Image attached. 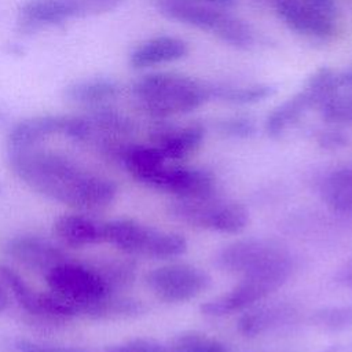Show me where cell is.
Returning a JSON list of instances; mask_svg holds the SVG:
<instances>
[{
    "instance_id": "cell-6",
    "label": "cell",
    "mask_w": 352,
    "mask_h": 352,
    "mask_svg": "<svg viewBox=\"0 0 352 352\" xmlns=\"http://www.w3.org/2000/svg\"><path fill=\"white\" fill-rule=\"evenodd\" d=\"M170 213L191 226L224 234H238L249 221L248 210L241 204L223 201L214 197V192L206 197L179 198L172 204Z\"/></svg>"
},
{
    "instance_id": "cell-20",
    "label": "cell",
    "mask_w": 352,
    "mask_h": 352,
    "mask_svg": "<svg viewBox=\"0 0 352 352\" xmlns=\"http://www.w3.org/2000/svg\"><path fill=\"white\" fill-rule=\"evenodd\" d=\"M320 195L334 212L352 213V168H342L327 175L320 184Z\"/></svg>"
},
{
    "instance_id": "cell-10",
    "label": "cell",
    "mask_w": 352,
    "mask_h": 352,
    "mask_svg": "<svg viewBox=\"0 0 352 352\" xmlns=\"http://www.w3.org/2000/svg\"><path fill=\"white\" fill-rule=\"evenodd\" d=\"M289 254L279 243L263 238L238 239L216 254V265L228 272L248 274Z\"/></svg>"
},
{
    "instance_id": "cell-11",
    "label": "cell",
    "mask_w": 352,
    "mask_h": 352,
    "mask_svg": "<svg viewBox=\"0 0 352 352\" xmlns=\"http://www.w3.org/2000/svg\"><path fill=\"white\" fill-rule=\"evenodd\" d=\"M146 186L168 191L179 198H197L213 194V176L199 168L162 165Z\"/></svg>"
},
{
    "instance_id": "cell-39",
    "label": "cell",
    "mask_w": 352,
    "mask_h": 352,
    "mask_svg": "<svg viewBox=\"0 0 352 352\" xmlns=\"http://www.w3.org/2000/svg\"><path fill=\"white\" fill-rule=\"evenodd\" d=\"M326 352H352V344H348V345H334V346H330Z\"/></svg>"
},
{
    "instance_id": "cell-29",
    "label": "cell",
    "mask_w": 352,
    "mask_h": 352,
    "mask_svg": "<svg viewBox=\"0 0 352 352\" xmlns=\"http://www.w3.org/2000/svg\"><path fill=\"white\" fill-rule=\"evenodd\" d=\"M70 7L73 16L102 14L114 10L124 0H65Z\"/></svg>"
},
{
    "instance_id": "cell-23",
    "label": "cell",
    "mask_w": 352,
    "mask_h": 352,
    "mask_svg": "<svg viewBox=\"0 0 352 352\" xmlns=\"http://www.w3.org/2000/svg\"><path fill=\"white\" fill-rule=\"evenodd\" d=\"M118 91L117 84L110 78H85L74 81L65 89V96L77 103L94 104L113 98Z\"/></svg>"
},
{
    "instance_id": "cell-12",
    "label": "cell",
    "mask_w": 352,
    "mask_h": 352,
    "mask_svg": "<svg viewBox=\"0 0 352 352\" xmlns=\"http://www.w3.org/2000/svg\"><path fill=\"white\" fill-rule=\"evenodd\" d=\"M6 252L22 265L30 270L45 271V274L56 265L67 261L66 253L60 248L47 239L32 235H22L10 239L6 245Z\"/></svg>"
},
{
    "instance_id": "cell-16",
    "label": "cell",
    "mask_w": 352,
    "mask_h": 352,
    "mask_svg": "<svg viewBox=\"0 0 352 352\" xmlns=\"http://www.w3.org/2000/svg\"><path fill=\"white\" fill-rule=\"evenodd\" d=\"M188 52L186 41L177 37L160 36L139 45L129 58V62L136 69L150 67L161 63H168L184 58Z\"/></svg>"
},
{
    "instance_id": "cell-37",
    "label": "cell",
    "mask_w": 352,
    "mask_h": 352,
    "mask_svg": "<svg viewBox=\"0 0 352 352\" xmlns=\"http://www.w3.org/2000/svg\"><path fill=\"white\" fill-rule=\"evenodd\" d=\"M338 80H340V85L352 87V67L345 70L344 73L338 74Z\"/></svg>"
},
{
    "instance_id": "cell-14",
    "label": "cell",
    "mask_w": 352,
    "mask_h": 352,
    "mask_svg": "<svg viewBox=\"0 0 352 352\" xmlns=\"http://www.w3.org/2000/svg\"><path fill=\"white\" fill-rule=\"evenodd\" d=\"M205 129L199 124H191L183 128L161 126L153 131L154 146L161 151L165 160H182L191 154L202 143Z\"/></svg>"
},
{
    "instance_id": "cell-26",
    "label": "cell",
    "mask_w": 352,
    "mask_h": 352,
    "mask_svg": "<svg viewBox=\"0 0 352 352\" xmlns=\"http://www.w3.org/2000/svg\"><path fill=\"white\" fill-rule=\"evenodd\" d=\"M312 322L329 331L352 330V304L320 308L314 312Z\"/></svg>"
},
{
    "instance_id": "cell-2",
    "label": "cell",
    "mask_w": 352,
    "mask_h": 352,
    "mask_svg": "<svg viewBox=\"0 0 352 352\" xmlns=\"http://www.w3.org/2000/svg\"><path fill=\"white\" fill-rule=\"evenodd\" d=\"M133 95L158 118L190 113L210 98L208 85L179 73L146 74L135 82Z\"/></svg>"
},
{
    "instance_id": "cell-8",
    "label": "cell",
    "mask_w": 352,
    "mask_h": 352,
    "mask_svg": "<svg viewBox=\"0 0 352 352\" xmlns=\"http://www.w3.org/2000/svg\"><path fill=\"white\" fill-rule=\"evenodd\" d=\"M146 283L160 300L184 302L202 293L210 276L198 267L177 263L154 268L146 275Z\"/></svg>"
},
{
    "instance_id": "cell-35",
    "label": "cell",
    "mask_w": 352,
    "mask_h": 352,
    "mask_svg": "<svg viewBox=\"0 0 352 352\" xmlns=\"http://www.w3.org/2000/svg\"><path fill=\"white\" fill-rule=\"evenodd\" d=\"M337 278H338V282L344 283L348 287H352V260L340 271Z\"/></svg>"
},
{
    "instance_id": "cell-17",
    "label": "cell",
    "mask_w": 352,
    "mask_h": 352,
    "mask_svg": "<svg viewBox=\"0 0 352 352\" xmlns=\"http://www.w3.org/2000/svg\"><path fill=\"white\" fill-rule=\"evenodd\" d=\"M56 238L72 248H81L103 242L102 224L80 214H63L54 223Z\"/></svg>"
},
{
    "instance_id": "cell-34",
    "label": "cell",
    "mask_w": 352,
    "mask_h": 352,
    "mask_svg": "<svg viewBox=\"0 0 352 352\" xmlns=\"http://www.w3.org/2000/svg\"><path fill=\"white\" fill-rule=\"evenodd\" d=\"M302 1L331 19H334V16L337 15V6L333 0H302Z\"/></svg>"
},
{
    "instance_id": "cell-4",
    "label": "cell",
    "mask_w": 352,
    "mask_h": 352,
    "mask_svg": "<svg viewBox=\"0 0 352 352\" xmlns=\"http://www.w3.org/2000/svg\"><path fill=\"white\" fill-rule=\"evenodd\" d=\"M104 242L135 256L172 258L183 254L187 242L183 235L165 232L131 219H117L102 224Z\"/></svg>"
},
{
    "instance_id": "cell-9",
    "label": "cell",
    "mask_w": 352,
    "mask_h": 352,
    "mask_svg": "<svg viewBox=\"0 0 352 352\" xmlns=\"http://www.w3.org/2000/svg\"><path fill=\"white\" fill-rule=\"evenodd\" d=\"M89 122L77 117L41 116L18 122L8 135L10 150H25L34 147L40 140L51 135H65L84 139L89 135Z\"/></svg>"
},
{
    "instance_id": "cell-28",
    "label": "cell",
    "mask_w": 352,
    "mask_h": 352,
    "mask_svg": "<svg viewBox=\"0 0 352 352\" xmlns=\"http://www.w3.org/2000/svg\"><path fill=\"white\" fill-rule=\"evenodd\" d=\"M323 120L329 122H352V95H334L320 107Z\"/></svg>"
},
{
    "instance_id": "cell-31",
    "label": "cell",
    "mask_w": 352,
    "mask_h": 352,
    "mask_svg": "<svg viewBox=\"0 0 352 352\" xmlns=\"http://www.w3.org/2000/svg\"><path fill=\"white\" fill-rule=\"evenodd\" d=\"M104 352H165V345L148 338H135L110 345Z\"/></svg>"
},
{
    "instance_id": "cell-3",
    "label": "cell",
    "mask_w": 352,
    "mask_h": 352,
    "mask_svg": "<svg viewBox=\"0 0 352 352\" xmlns=\"http://www.w3.org/2000/svg\"><path fill=\"white\" fill-rule=\"evenodd\" d=\"M158 10L166 18L210 32L230 45L246 48L253 41L250 28L221 7L194 0H158Z\"/></svg>"
},
{
    "instance_id": "cell-32",
    "label": "cell",
    "mask_w": 352,
    "mask_h": 352,
    "mask_svg": "<svg viewBox=\"0 0 352 352\" xmlns=\"http://www.w3.org/2000/svg\"><path fill=\"white\" fill-rule=\"evenodd\" d=\"M12 349H14V352H85L81 348L38 344V342H33L29 340H16L12 344Z\"/></svg>"
},
{
    "instance_id": "cell-30",
    "label": "cell",
    "mask_w": 352,
    "mask_h": 352,
    "mask_svg": "<svg viewBox=\"0 0 352 352\" xmlns=\"http://www.w3.org/2000/svg\"><path fill=\"white\" fill-rule=\"evenodd\" d=\"M219 131L230 138H250L256 132L254 122L245 117H232L219 122Z\"/></svg>"
},
{
    "instance_id": "cell-38",
    "label": "cell",
    "mask_w": 352,
    "mask_h": 352,
    "mask_svg": "<svg viewBox=\"0 0 352 352\" xmlns=\"http://www.w3.org/2000/svg\"><path fill=\"white\" fill-rule=\"evenodd\" d=\"M194 1L208 3V4L217 6V7H231V6H234V3H235V0H194Z\"/></svg>"
},
{
    "instance_id": "cell-13",
    "label": "cell",
    "mask_w": 352,
    "mask_h": 352,
    "mask_svg": "<svg viewBox=\"0 0 352 352\" xmlns=\"http://www.w3.org/2000/svg\"><path fill=\"white\" fill-rule=\"evenodd\" d=\"M274 1L279 18L292 30L315 38H327L334 34V19L314 10L302 0Z\"/></svg>"
},
{
    "instance_id": "cell-5",
    "label": "cell",
    "mask_w": 352,
    "mask_h": 352,
    "mask_svg": "<svg viewBox=\"0 0 352 352\" xmlns=\"http://www.w3.org/2000/svg\"><path fill=\"white\" fill-rule=\"evenodd\" d=\"M290 272L292 258L287 254L245 274L242 280L231 292L202 304L201 312L208 316L219 318L245 309L280 287L289 278Z\"/></svg>"
},
{
    "instance_id": "cell-15",
    "label": "cell",
    "mask_w": 352,
    "mask_h": 352,
    "mask_svg": "<svg viewBox=\"0 0 352 352\" xmlns=\"http://www.w3.org/2000/svg\"><path fill=\"white\" fill-rule=\"evenodd\" d=\"M0 279L12 293L21 308H23L28 314L43 319L55 320L54 300L51 293H37L7 265H0Z\"/></svg>"
},
{
    "instance_id": "cell-18",
    "label": "cell",
    "mask_w": 352,
    "mask_h": 352,
    "mask_svg": "<svg viewBox=\"0 0 352 352\" xmlns=\"http://www.w3.org/2000/svg\"><path fill=\"white\" fill-rule=\"evenodd\" d=\"M319 107L316 98L304 87L294 96L274 109L265 120V132L271 138H279L290 125L300 120V117L311 107Z\"/></svg>"
},
{
    "instance_id": "cell-1",
    "label": "cell",
    "mask_w": 352,
    "mask_h": 352,
    "mask_svg": "<svg viewBox=\"0 0 352 352\" xmlns=\"http://www.w3.org/2000/svg\"><path fill=\"white\" fill-rule=\"evenodd\" d=\"M12 172L38 194L78 209L107 206L116 197V184L89 173L69 158L36 148L10 150Z\"/></svg>"
},
{
    "instance_id": "cell-25",
    "label": "cell",
    "mask_w": 352,
    "mask_h": 352,
    "mask_svg": "<svg viewBox=\"0 0 352 352\" xmlns=\"http://www.w3.org/2000/svg\"><path fill=\"white\" fill-rule=\"evenodd\" d=\"M165 352H230L228 348L206 334L198 331H184L177 334L165 345Z\"/></svg>"
},
{
    "instance_id": "cell-33",
    "label": "cell",
    "mask_w": 352,
    "mask_h": 352,
    "mask_svg": "<svg viewBox=\"0 0 352 352\" xmlns=\"http://www.w3.org/2000/svg\"><path fill=\"white\" fill-rule=\"evenodd\" d=\"M318 143L324 148H340L346 146L348 138L340 131H326L319 135Z\"/></svg>"
},
{
    "instance_id": "cell-27",
    "label": "cell",
    "mask_w": 352,
    "mask_h": 352,
    "mask_svg": "<svg viewBox=\"0 0 352 352\" xmlns=\"http://www.w3.org/2000/svg\"><path fill=\"white\" fill-rule=\"evenodd\" d=\"M338 87V74L333 69L324 66L312 73L305 82V88L316 98L319 107L337 94Z\"/></svg>"
},
{
    "instance_id": "cell-36",
    "label": "cell",
    "mask_w": 352,
    "mask_h": 352,
    "mask_svg": "<svg viewBox=\"0 0 352 352\" xmlns=\"http://www.w3.org/2000/svg\"><path fill=\"white\" fill-rule=\"evenodd\" d=\"M8 294H7V287L3 283V280L0 279V314L4 312L8 307Z\"/></svg>"
},
{
    "instance_id": "cell-22",
    "label": "cell",
    "mask_w": 352,
    "mask_h": 352,
    "mask_svg": "<svg viewBox=\"0 0 352 352\" xmlns=\"http://www.w3.org/2000/svg\"><path fill=\"white\" fill-rule=\"evenodd\" d=\"M292 315L293 311L287 305L261 307L243 314L238 320V330L248 337L258 336L286 322Z\"/></svg>"
},
{
    "instance_id": "cell-21",
    "label": "cell",
    "mask_w": 352,
    "mask_h": 352,
    "mask_svg": "<svg viewBox=\"0 0 352 352\" xmlns=\"http://www.w3.org/2000/svg\"><path fill=\"white\" fill-rule=\"evenodd\" d=\"M22 23L29 29L60 23L73 16L65 0H29L21 10Z\"/></svg>"
},
{
    "instance_id": "cell-7",
    "label": "cell",
    "mask_w": 352,
    "mask_h": 352,
    "mask_svg": "<svg viewBox=\"0 0 352 352\" xmlns=\"http://www.w3.org/2000/svg\"><path fill=\"white\" fill-rule=\"evenodd\" d=\"M45 276L50 292L70 302L77 314H84L91 304L113 294L102 272L87 265L65 261Z\"/></svg>"
},
{
    "instance_id": "cell-24",
    "label": "cell",
    "mask_w": 352,
    "mask_h": 352,
    "mask_svg": "<svg viewBox=\"0 0 352 352\" xmlns=\"http://www.w3.org/2000/svg\"><path fill=\"white\" fill-rule=\"evenodd\" d=\"M209 96H214L217 99L236 103V104H248L264 100L274 95L275 88L267 84H254V85H243V87H230V85H212L208 87Z\"/></svg>"
},
{
    "instance_id": "cell-19",
    "label": "cell",
    "mask_w": 352,
    "mask_h": 352,
    "mask_svg": "<svg viewBox=\"0 0 352 352\" xmlns=\"http://www.w3.org/2000/svg\"><path fill=\"white\" fill-rule=\"evenodd\" d=\"M120 154L126 170L143 184H147L166 161L155 146L131 144L122 147Z\"/></svg>"
}]
</instances>
